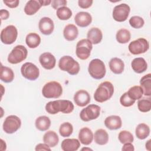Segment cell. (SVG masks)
<instances>
[{
	"mask_svg": "<svg viewBox=\"0 0 151 151\" xmlns=\"http://www.w3.org/2000/svg\"><path fill=\"white\" fill-rule=\"evenodd\" d=\"M74 106L73 103L67 100H57L51 101L45 105L46 111L51 114H55L59 112L65 114L71 113Z\"/></svg>",
	"mask_w": 151,
	"mask_h": 151,
	"instance_id": "6da1fadb",
	"label": "cell"
},
{
	"mask_svg": "<svg viewBox=\"0 0 151 151\" xmlns=\"http://www.w3.org/2000/svg\"><path fill=\"white\" fill-rule=\"evenodd\" d=\"M114 93V86L110 81H104L100 84L94 94V100L103 103L110 99Z\"/></svg>",
	"mask_w": 151,
	"mask_h": 151,
	"instance_id": "7a4b0ae2",
	"label": "cell"
},
{
	"mask_svg": "<svg viewBox=\"0 0 151 151\" xmlns=\"http://www.w3.org/2000/svg\"><path fill=\"white\" fill-rule=\"evenodd\" d=\"M58 67L62 71H67L72 76L77 74L80 69L79 63L70 55L61 57L58 61Z\"/></svg>",
	"mask_w": 151,
	"mask_h": 151,
	"instance_id": "3957f363",
	"label": "cell"
},
{
	"mask_svg": "<svg viewBox=\"0 0 151 151\" xmlns=\"http://www.w3.org/2000/svg\"><path fill=\"white\" fill-rule=\"evenodd\" d=\"M88 71L91 77L96 80H100L106 75L105 64L103 61L99 58L93 59L89 63Z\"/></svg>",
	"mask_w": 151,
	"mask_h": 151,
	"instance_id": "277c9868",
	"label": "cell"
},
{
	"mask_svg": "<svg viewBox=\"0 0 151 151\" xmlns=\"http://www.w3.org/2000/svg\"><path fill=\"white\" fill-rule=\"evenodd\" d=\"M63 93V87L61 84L55 81L47 83L42 87V96L47 99H57Z\"/></svg>",
	"mask_w": 151,
	"mask_h": 151,
	"instance_id": "5b68a950",
	"label": "cell"
},
{
	"mask_svg": "<svg viewBox=\"0 0 151 151\" xmlns=\"http://www.w3.org/2000/svg\"><path fill=\"white\" fill-rule=\"evenodd\" d=\"M28 51L27 48L22 45L15 46L8 57V61L12 64H17L21 63L27 58Z\"/></svg>",
	"mask_w": 151,
	"mask_h": 151,
	"instance_id": "8992f818",
	"label": "cell"
},
{
	"mask_svg": "<svg viewBox=\"0 0 151 151\" xmlns=\"http://www.w3.org/2000/svg\"><path fill=\"white\" fill-rule=\"evenodd\" d=\"M93 48L92 43L88 39H82L76 45V54L77 57L82 60L88 58Z\"/></svg>",
	"mask_w": 151,
	"mask_h": 151,
	"instance_id": "52a82bcc",
	"label": "cell"
},
{
	"mask_svg": "<svg viewBox=\"0 0 151 151\" xmlns=\"http://www.w3.org/2000/svg\"><path fill=\"white\" fill-rule=\"evenodd\" d=\"M130 52L133 55H138L146 52L149 48L148 41L144 38H139L132 41L129 46Z\"/></svg>",
	"mask_w": 151,
	"mask_h": 151,
	"instance_id": "ba28073f",
	"label": "cell"
},
{
	"mask_svg": "<svg viewBox=\"0 0 151 151\" xmlns=\"http://www.w3.org/2000/svg\"><path fill=\"white\" fill-rule=\"evenodd\" d=\"M100 114V107L91 104L83 109L80 113V119L84 122H89L96 119Z\"/></svg>",
	"mask_w": 151,
	"mask_h": 151,
	"instance_id": "9c48e42d",
	"label": "cell"
},
{
	"mask_svg": "<svg viewBox=\"0 0 151 151\" xmlns=\"http://www.w3.org/2000/svg\"><path fill=\"white\" fill-rule=\"evenodd\" d=\"M21 126V119L15 115L6 117L3 123V130L7 134H12L17 132Z\"/></svg>",
	"mask_w": 151,
	"mask_h": 151,
	"instance_id": "30bf717a",
	"label": "cell"
},
{
	"mask_svg": "<svg viewBox=\"0 0 151 151\" xmlns=\"http://www.w3.org/2000/svg\"><path fill=\"white\" fill-rule=\"evenodd\" d=\"M21 73L24 78L31 81L37 80L40 76L39 68L36 65L30 62L22 64L21 67Z\"/></svg>",
	"mask_w": 151,
	"mask_h": 151,
	"instance_id": "8fae6325",
	"label": "cell"
},
{
	"mask_svg": "<svg viewBox=\"0 0 151 151\" xmlns=\"http://www.w3.org/2000/svg\"><path fill=\"white\" fill-rule=\"evenodd\" d=\"M18 31L17 28L12 25L6 26L1 32V41L5 44H13L17 40Z\"/></svg>",
	"mask_w": 151,
	"mask_h": 151,
	"instance_id": "7c38bea8",
	"label": "cell"
},
{
	"mask_svg": "<svg viewBox=\"0 0 151 151\" xmlns=\"http://www.w3.org/2000/svg\"><path fill=\"white\" fill-rule=\"evenodd\" d=\"M130 12V8L127 4H121L114 8L112 16L116 21L124 22L127 19Z\"/></svg>",
	"mask_w": 151,
	"mask_h": 151,
	"instance_id": "4fadbf2b",
	"label": "cell"
},
{
	"mask_svg": "<svg viewBox=\"0 0 151 151\" xmlns=\"http://www.w3.org/2000/svg\"><path fill=\"white\" fill-rule=\"evenodd\" d=\"M51 3V1L30 0L28 1L24 7V12L28 15H32L37 13L42 6H47Z\"/></svg>",
	"mask_w": 151,
	"mask_h": 151,
	"instance_id": "5bb4252c",
	"label": "cell"
},
{
	"mask_svg": "<svg viewBox=\"0 0 151 151\" xmlns=\"http://www.w3.org/2000/svg\"><path fill=\"white\" fill-rule=\"evenodd\" d=\"M39 61L41 66L46 70L54 68L56 64V59L54 55L49 52L41 54L39 57Z\"/></svg>",
	"mask_w": 151,
	"mask_h": 151,
	"instance_id": "9a60e30c",
	"label": "cell"
},
{
	"mask_svg": "<svg viewBox=\"0 0 151 151\" xmlns=\"http://www.w3.org/2000/svg\"><path fill=\"white\" fill-rule=\"evenodd\" d=\"M38 28L40 32L42 34L45 35H49L51 34L54 31V22L49 17H43L39 21Z\"/></svg>",
	"mask_w": 151,
	"mask_h": 151,
	"instance_id": "2e32d148",
	"label": "cell"
},
{
	"mask_svg": "<svg viewBox=\"0 0 151 151\" xmlns=\"http://www.w3.org/2000/svg\"><path fill=\"white\" fill-rule=\"evenodd\" d=\"M74 103L79 107H84L90 101V96L85 90L77 91L74 96Z\"/></svg>",
	"mask_w": 151,
	"mask_h": 151,
	"instance_id": "e0dca14e",
	"label": "cell"
},
{
	"mask_svg": "<svg viewBox=\"0 0 151 151\" xmlns=\"http://www.w3.org/2000/svg\"><path fill=\"white\" fill-rule=\"evenodd\" d=\"M74 21L78 26L80 27H86L91 23L92 17L90 13L87 12H79L76 15Z\"/></svg>",
	"mask_w": 151,
	"mask_h": 151,
	"instance_id": "ac0fdd59",
	"label": "cell"
},
{
	"mask_svg": "<svg viewBox=\"0 0 151 151\" xmlns=\"http://www.w3.org/2000/svg\"><path fill=\"white\" fill-rule=\"evenodd\" d=\"M93 133L88 127H85L80 129L78 133V139L80 143L84 145H88L93 140Z\"/></svg>",
	"mask_w": 151,
	"mask_h": 151,
	"instance_id": "d6986e66",
	"label": "cell"
},
{
	"mask_svg": "<svg viewBox=\"0 0 151 151\" xmlns=\"http://www.w3.org/2000/svg\"><path fill=\"white\" fill-rule=\"evenodd\" d=\"M105 126L110 130H117L121 128L122 125V119L120 116L112 115L108 116L104 120Z\"/></svg>",
	"mask_w": 151,
	"mask_h": 151,
	"instance_id": "ffe728a7",
	"label": "cell"
},
{
	"mask_svg": "<svg viewBox=\"0 0 151 151\" xmlns=\"http://www.w3.org/2000/svg\"><path fill=\"white\" fill-rule=\"evenodd\" d=\"M80 146V142L77 139H65L61 142V149L64 151H76Z\"/></svg>",
	"mask_w": 151,
	"mask_h": 151,
	"instance_id": "44dd1931",
	"label": "cell"
},
{
	"mask_svg": "<svg viewBox=\"0 0 151 151\" xmlns=\"http://www.w3.org/2000/svg\"><path fill=\"white\" fill-rule=\"evenodd\" d=\"M131 67L133 70L138 74L145 72L147 68V64L146 60L142 57L134 58L131 63Z\"/></svg>",
	"mask_w": 151,
	"mask_h": 151,
	"instance_id": "7402d4cb",
	"label": "cell"
},
{
	"mask_svg": "<svg viewBox=\"0 0 151 151\" xmlns=\"http://www.w3.org/2000/svg\"><path fill=\"white\" fill-rule=\"evenodd\" d=\"M87 37L92 44H97L100 43L103 38V34L101 31L97 27L90 28L87 34Z\"/></svg>",
	"mask_w": 151,
	"mask_h": 151,
	"instance_id": "603a6c76",
	"label": "cell"
},
{
	"mask_svg": "<svg viewBox=\"0 0 151 151\" xmlns=\"http://www.w3.org/2000/svg\"><path fill=\"white\" fill-rule=\"evenodd\" d=\"M110 70L116 74H120L123 73L124 68V63L120 58H112L109 63Z\"/></svg>",
	"mask_w": 151,
	"mask_h": 151,
	"instance_id": "cb8c5ba5",
	"label": "cell"
},
{
	"mask_svg": "<svg viewBox=\"0 0 151 151\" xmlns=\"http://www.w3.org/2000/svg\"><path fill=\"white\" fill-rule=\"evenodd\" d=\"M78 35V30L74 24L67 25L63 30V35L67 41H71L77 38Z\"/></svg>",
	"mask_w": 151,
	"mask_h": 151,
	"instance_id": "d4e9b609",
	"label": "cell"
},
{
	"mask_svg": "<svg viewBox=\"0 0 151 151\" xmlns=\"http://www.w3.org/2000/svg\"><path fill=\"white\" fill-rule=\"evenodd\" d=\"M43 142L50 147H54L58 143L59 138L54 131L50 130L44 134Z\"/></svg>",
	"mask_w": 151,
	"mask_h": 151,
	"instance_id": "484cf974",
	"label": "cell"
},
{
	"mask_svg": "<svg viewBox=\"0 0 151 151\" xmlns=\"http://www.w3.org/2000/svg\"><path fill=\"white\" fill-rule=\"evenodd\" d=\"M140 87H142L143 94L146 96L151 95V74L149 73L143 76L140 80Z\"/></svg>",
	"mask_w": 151,
	"mask_h": 151,
	"instance_id": "4316f807",
	"label": "cell"
},
{
	"mask_svg": "<svg viewBox=\"0 0 151 151\" xmlns=\"http://www.w3.org/2000/svg\"><path fill=\"white\" fill-rule=\"evenodd\" d=\"M94 142L99 145H104L109 141V134L107 131L103 129L97 130L93 137Z\"/></svg>",
	"mask_w": 151,
	"mask_h": 151,
	"instance_id": "83f0119b",
	"label": "cell"
},
{
	"mask_svg": "<svg viewBox=\"0 0 151 151\" xmlns=\"http://www.w3.org/2000/svg\"><path fill=\"white\" fill-rule=\"evenodd\" d=\"M36 128L42 132L48 130L51 126V120L46 116H41L37 117L35 122Z\"/></svg>",
	"mask_w": 151,
	"mask_h": 151,
	"instance_id": "f1b7e54d",
	"label": "cell"
},
{
	"mask_svg": "<svg viewBox=\"0 0 151 151\" xmlns=\"http://www.w3.org/2000/svg\"><path fill=\"white\" fill-rule=\"evenodd\" d=\"M150 127L145 123H140L136 127L135 134L136 137L140 140L147 138L150 134Z\"/></svg>",
	"mask_w": 151,
	"mask_h": 151,
	"instance_id": "f546056e",
	"label": "cell"
},
{
	"mask_svg": "<svg viewBox=\"0 0 151 151\" xmlns=\"http://www.w3.org/2000/svg\"><path fill=\"white\" fill-rule=\"evenodd\" d=\"M25 42L29 48H35L40 44V36L35 32L29 33L25 38Z\"/></svg>",
	"mask_w": 151,
	"mask_h": 151,
	"instance_id": "4dcf8cb0",
	"label": "cell"
},
{
	"mask_svg": "<svg viewBox=\"0 0 151 151\" xmlns=\"http://www.w3.org/2000/svg\"><path fill=\"white\" fill-rule=\"evenodd\" d=\"M1 80L4 83H11L14 78V73L12 70L1 64Z\"/></svg>",
	"mask_w": 151,
	"mask_h": 151,
	"instance_id": "1f68e13d",
	"label": "cell"
},
{
	"mask_svg": "<svg viewBox=\"0 0 151 151\" xmlns=\"http://www.w3.org/2000/svg\"><path fill=\"white\" fill-rule=\"evenodd\" d=\"M116 38L119 43L126 44L130 40L131 34L129 30L122 28L117 32Z\"/></svg>",
	"mask_w": 151,
	"mask_h": 151,
	"instance_id": "d6a6232c",
	"label": "cell"
},
{
	"mask_svg": "<svg viewBox=\"0 0 151 151\" xmlns=\"http://www.w3.org/2000/svg\"><path fill=\"white\" fill-rule=\"evenodd\" d=\"M127 93L129 96L135 101L140 99L143 94L142 87L139 86H134L130 87Z\"/></svg>",
	"mask_w": 151,
	"mask_h": 151,
	"instance_id": "836d02e7",
	"label": "cell"
},
{
	"mask_svg": "<svg viewBox=\"0 0 151 151\" xmlns=\"http://www.w3.org/2000/svg\"><path fill=\"white\" fill-rule=\"evenodd\" d=\"M71 10L67 6H62L57 9L56 15L60 20H67L72 16Z\"/></svg>",
	"mask_w": 151,
	"mask_h": 151,
	"instance_id": "e575fe53",
	"label": "cell"
},
{
	"mask_svg": "<svg viewBox=\"0 0 151 151\" xmlns=\"http://www.w3.org/2000/svg\"><path fill=\"white\" fill-rule=\"evenodd\" d=\"M73 126L69 122H64L62 123L59 129V133L62 137H69L73 133Z\"/></svg>",
	"mask_w": 151,
	"mask_h": 151,
	"instance_id": "d590c367",
	"label": "cell"
},
{
	"mask_svg": "<svg viewBox=\"0 0 151 151\" xmlns=\"http://www.w3.org/2000/svg\"><path fill=\"white\" fill-rule=\"evenodd\" d=\"M118 139L120 142L122 144L126 143H132L134 140V137L133 134L129 131L122 130L118 135Z\"/></svg>",
	"mask_w": 151,
	"mask_h": 151,
	"instance_id": "8d00e7d4",
	"label": "cell"
},
{
	"mask_svg": "<svg viewBox=\"0 0 151 151\" xmlns=\"http://www.w3.org/2000/svg\"><path fill=\"white\" fill-rule=\"evenodd\" d=\"M137 107L140 111L146 113L151 109V100L150 99H143L139 100L137 102Z\"/></svg>",
	"mask_w": 151,
	"mask_h": 151,
	"instance_id": "74e56055",
	"label": "cell"
},
{
	"mask_svg": "<svg viewBox=\"0 0 151 151\" xmlns=\"http://www.w3.org/2000/svg\"><path fill=\"white\" fill-rule=\"evenodd\" d=\"M129 24L132 27L139 29L144 25L145 21L144 19L139 16H133L129 19Z\"/></svg>",
	"mask_w": 151,
	"mask_h": 151,
	"instance_id": "f35d334b",
	"label": "cell"
},
{
	"mask_svg": "<svg viewBox=\"0 0 151 151\" xmlns=\"http://www.w3.org/2000/svg\"><path fill=\"white\" fill-rule=\"evenodd\" d=\"M120 103L124 107H130L135 103V100L131 99L127 93L126 92L123 94H122L120 98Z\"/></svg>",
	"mask_w": 151,
	"mask_h": 151,
	"instance_id": "ab89813d",
	"label": "cell"
},
{
	"mask_svg": "<svg viewBox=\"0 0 151 151\" xmlns=\"http://www.w3.org/2000/svg\"><path fill=\"white\" fill-rule=\"evenodd\" d=\"M51 6L55 9H58L62 6H65L67 4V1L65 0H53L51 1Z\"/></svg>",
	"mask_w": 151,
	"mask_h": 151,
	"instance_id": "60d3db41",
	"label": "cell"
},
{
	"mask_svg": "<svg viewBox=\"0 0 151 151\" xmlns=\"http://www.w3.org/2000/svg\"><path fill=\"white\" fill-rule=\"evenodd\" d=\"M93 2V1L92 0H79L78 1V4L80 8L87 9L92 5Z\"/></svg>",
	"mask_w": 151,
	"mask_h": 151,
	"instance_id": "b9f144b4",
	"label": "cell"
},
{
	"mask_svg": "<svg viewBox=\"0 0 151 151\" xmlns=\"http://www.w3.org/2000/svg\"><path fill=\"white\" fill-rule=\"evenodd\" d=\"M3 2L9 8H15L17 7L19 4L18 0H4Z\"/></svg>",
	"mask_w": 151,
	"mask_h": 151,
	"instance_id": "7bdbcfd3",
	"label": "cell"
},
{
	"mask_svg": "<svg viewBox=\"0 0 151 151\" xmlns=\"http://www.w3.org/2000/svg\"><path fill=\"white\" fill-rule=\"evenodd\" d=\"M36 151L38 150H51L50 147L45 143H39L38 144L35 148Z\"/></svg>",
	"mask_w": 151,
	"mask_h": 151,
	"instance_id": "ee69618b",
	"label": "cell"
},
{
	"mask_svg": "<svg viewBox=\"0 0 151 151\" xmlns=\"http://www.w3.org/2000/svg\"><path fill=\"white\" fill-rule=\"evenodd\" d=\"M122 150L123 151H133L134 147L132 143H126L124 144Z\"/></svg>",
	"mask_w": 151,
	"mask_h": 151,
	"instance_id": "f6af8a7d",
	"label": "cell"
},
{
	"mask_svg": "<svg viewBox=\"0 0 151 151\" xmlns=\"http://www.w3.org/2000/svg\"><path fill=\"white\" fill-rule=\"evenodd\" d=\"M0 15H1V18L2 20H4V19L5 20L9 18V12L6 9H2L0 11Z\"/></svg>",
	"mask_w": 151,
	"mask_h": 151,
	"instance_id": "bcb514c9",
	"label": "cell"
},
{
	"mask_svg": "<svg viewBox=\"0 0 151 151\" xmlns=\"http://www.w3.org/2000/svg\"><path fill=\"white\" fill-rule=\"evenodd\" d=\"M150 142H151V140L150 139L147 140V142L146 143V148L148 150H150Z\"/></svg>",
	"mask_w": 151,
	"mask_h": 151,
	"instance_id": "7dc6e473",
	"label": "cell"
},
{
	"mask_svg": "<svg viewBox=\"0 0 151 151\" xmlns=\"http://www.w3.org/2000/svg\"><path fill=\"white\" fill-rule=\"evenodd\" d=\"M92 150V149H91L90 148H87V147H84V148L81 149V150Z\"/></svg>",
	"mask_w": 151,
	"mask_h": 151,
	"instance_id": "c3c4849f",
	"label": "cell"
}]
</instances>
